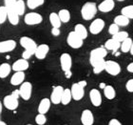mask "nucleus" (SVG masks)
<instances>
[{
	"label": "nucleus",
	"instance_id": "nucleus-1",
	"mask_svg": "<svg viewBox=\"0 0 133 125\" xmlns=\"http://www.w3.org/2000/svg\"><path fill=\"white\" fill-rule=\"evenodd\" d=\"M19 42L20 45L25 49V51L22 53V58L28 60L31 56L35 53L37 45L33 39H31V37H28V36H22L20 38Z\"/></svg>",
	"mask_w": 133,
	"mask_h": 125
},
{
	"label": "nucleus",
	"instance_id": "nucleus-2",
	"mask_svg": "<svg viewBox=\"0 0 133 125\" xmlns=\"http://www.w3.org/2000/svg\"><path fill=\"white\" fill-rule=\"evenodd\" d=\"M107 56H108V50L105 47H98L93 49L90 52V56H89V62L91 64L92 68L104 61Z\"/></svg>",
	"mask_w": 133,
	"mask_h": 125
},
{
	"label": "nucleus",
	"instance_id": "nucleus-3",
	"mask_svg": "<svg viewBox=\"0 0 133 125\" xmlns=\"http://www.w3.org/2000/svg\"><path fill=\"white\" fill-rule=\"evenodd\" d=\"M16 0H5V7L8 11V19L11 25L16 26L19 23V15L15 11Z\"/></svg>",
	"mask_w": 133,
	"mask_h": 125
},
{
	"label": "nucleus",
	"instance_id": "nucleus-4",
	"mask_svg": "<svg viewBox=\"0 0 133 125\" xmlns=\"http://www.w3.org/2000/svg\"><path fill=\"white\" fill-rule=\"evenodd\" d=\"M98 7L93 2H87L81 9V15L84 20H90L97 14Z\"/></svg>",
	"mask_w": 133,
	"mask_h": 125
},
{
	"label": "nucleus",
	"instance_id": "nucleus-5",
	"mask_svg": "<svg viewBox=\"0 0 133 125\" xmlns=\"http://www.w3.org/2000/svg\"><path fill=\"white\" fill-rule=\"evenodd\" d=\"M83 39L81 38L74 31L70 32L69 33V35H68V38H66L68 45L72 49H79V48H81L83 46Z\"/></svg>",
	"mask_w": 133,
	"mask_h": 125
},
{
	"label": "nucleus",
	"instance_id": "nucleus-6",
	"mask_svg": "<svg viewBox=\"0 0 133 125\" xmlns=\"http://www.w3.org/2000/svg\"><path fill=\"white\" fill-rule=\"evenodd\" d=\"M105 71L110 75H118L121 73V66L118 62L114 60H107L105 61Z\"/></svg>",
	"mask_w": 133,
	"mask_h": 125
},
{
	"label": "nucleus",
	"instance_id": "nucleus-7",
	"mask_svg": "<svg viewBox=\"0 0 133 125\" xmlns=\"http://www.w3.org/2000/svg\"><path fill=\"white\" fill-rule=\"evenodd\" d=\"M42 21H43V16L37 13H29L26 14L25 18H24V22L30 26L38 25Z\"/></svg>",
	"mask_w": 133,
	"mask_h": 125
},
{
	"label": "nucleus",
	"instance_id": "nucleus-8",
	"mask_svg": "<svg viewBox=\"0 0 133 125\" xmlns=\"http://www.w3.org/2000/svg\"><path fill=\"white\" fill-rule=\"evenodd\" d=\"M85 87L81 86L80 83L77 82V83H73L71 85V88H70V91H71L72 94V99L76 100V101H79L84 97L85 96Z\"/></svg>",
	"mask_w": 133,
	"mask_h": 125
},
{
	"label": "nucleus",
	"instance_id": "nucleus-9",
	"mask_svg": "<svg viewBox=\"0 0 133 125\" xmlns=\"http://www.w3.org/2000/svg\"><path fill=\"white\" fill-rule=\"evenodd\" d=\"M3 105L5 106L8 110L14 111V110H16L18 105H19V101H18V98H16V97H14L11 94L4 97V99H3Z\"/></svg>",
	"mask_w": 133,
	"mask_h": 125
},
{
	"label": "nucleus",
	"instance_id": "nucleus-10",
	"mask_svg": "<svg viewBox=\"0 0 133 125\" xmlns=\"http://www.w3.org/2000/svg\"><path fill=\"white\" fill-rule=\"evenodd\" d=\"M60 65H61V69L64 71L65 74L70 72V69H71L72 66V59L69 53H62L61 56H60Z\"/></svg>",
	"mask_w": 133,
	"mask_h": 125
},
{
	"label": "nucleus",
	"instance_id": "nucleus-11",
	"mask_svg": "<svg viewBox=\"0 0 133 125\" xmlns=\"http://www.w3.org/2000/svg\"><path fill=\"white\" fill-rule=\"evenodd\" d=\"M31 91H32V85L31 82L25 81L24 83L21 84L19 88L20 97H22V99L29 100L31 97Z\"/></svg>",
	"mask_w": 133,
	"mask_h": 125
},
{
	"label": "nucleus",
	"instance_id": "nucleus-12",
	"mask_svg": "<svg viewBox=\"0 0 133 125\" xmlns=\"http://www.w3.org/2000/svg\"><path fill=\"white\" fill-rule=\"evenodd\" d=\"M63 93H64V88L60 85L58 86H55L53 88L51 94H50V101L53 104H60L62 100V96H63Z\"/></svg>",
	"mask_w": 133,
	"mask_h": 125
},
{
	"label": "nucleus",
	"instance_id": "nucleus-13",
	"mask_svg": "<svg viewBox=\"0 0 133 125\" xmlns=\"http://www.w3.org/2000/svg\"><path fill=\"white\" fill-rule=\"evenodd\" d=\"M105 23L102 18H97V19L93 20L91 24L89 25V32L92 34H98L104 30Z\"/></svg>",
	"mask_w": 133,
	"mask_h": 125
},
{
	"label": "nucleus",
	"instance_id": "nucleus-14",
	"mask_svg": "<svg viewBox=\"0 0 133 125\" xmlns=\"http://www.w3.org/2000/svg\"><path fill=\"white\" fill-rule=\"evenodd\" d=\"M29 66H30V64L27 59L20 58L14 62V64L11 65V69L14 70V72H25L26 70L29 69Z\"/></svg>",
	"mask_w": 133,
	"mask_h": 125
},
{
	"label": "nucleus",
	"instance_id": "nucleus-15",
	"mask_svg": "<svg viewBox=\"0 0 133 125\" xmlns=\"http://www.w3.org/2000/svg\"><path fill=\"white\" fill-rule=\"evenodd\" d=\"M15 47H16V42L12 39L1 41L0 42V53L11 52L15 49Z\"/></svg>",
	"mask_w": 133,
	"mask_h": 125
},
{
	"label": "nucleus",
	"instance_id": "nucleus-16",
	"mask_svg": "<svg viewBox=\"0 0 133 125\" xmlns=\"http://www.w3.org/2000/svg\"><path fill=\"white\" fill-rule=\"evenodd\" d=\"M81 122L83 125H93L94 123V117L92 112L89 109H86L81 114Z\"/></svg>",
	"mask_w": 133,
	"mask_h": 125
},
{
	"label": "nucleus",
	"instance_id": "nucleus-17",
	"mask_svg": "<svg viewBox=\"0 0 133 125\" xmlns=\"http://www.w3.org/2000/svg\"><path fill=\"white\" fill-rule=\"evenodd\" d=\"M89 98L91 101V104L94 107H99L102 104V96L99 90L97 89H92L89 92Z\"/></svg>",
	"mask_w": 133,
	"mask_h": 125
},
{
	"label": "nucleus",
	"instance_id": "nucleus-18",
	"mask_svg": "<svg viewBox=\"0 0 133 125\" xmlns=\"http://www.w3.org/2000/svg\"><path fill=\"white\" fill-rule=\"evenodd\" d=\"M49 51H50V47H49V45L41 44V45H39V46H37L34 56H36V58L37 59L42 60V59L46 58L47 55L49 53Z\"/></svg>",
	"mask_w": 133,
	"mask_h": 125
},
{
	"label": "nucleus",
	"instance_id": "nucleus-19",
	"mask_svg": "<svg viewBox=\"0 0 133 125\" xmlns=\"http://www.w3.org/2000/svg\"><path fill=\"white\" fill-rule=\"evenodd\" d=\"M25 73L24 72H15L11 78V84L14 86H18L25 82Z\"/></svg>",
	"mask_w": 133,
	"mask_h": 125
},
{
	"label": "nucleus",
	"instance_id": "nucleus-20",
	"mask_svg": "<svg viewBox=\"0 0 133 125\" xmlns=\"http://www.w3.org/2000/svg\"><path fill=\"white\" fill-rule=\"evenodd\" d=\"M115 6L114 0H104L101 2L98 6V10L102 13H108V11H112Z\"/></svg>",
	"mask_w": 133,
	"mask_h": 125
},
{
	"label": "nucleus",
	"instance_id": "nucleus-21",
	"mask_svg": "<svg viewBox=\"0 0 133 125\" xmlns=\"http://www.w3.org/2000/svg\"><path fill=\"white\" fill-rule=\"evenodd\" d=\"M50 104H51V101H50V98L45 97V98L41 99V101H40L38 105V114H47L50 108Z\"/></svg>",
	"mask_w": 133,
	"mask_h": 125
},
{
	"label": "nucleus",
	"instance_id": "nucleus-22",
	"mask_svg": "<svg viewBox=\"0 0 133 125\" xmlns=\"http://www.w3.org/2000/svg\"><path fill=\"white\" fill-rule=\"evenodd\" d=\"M105 48L107 50L112 51V52H116L119 48H121V43L116 40H114L113 38L108 39L107 42L105 43Z\"/></svg>",
	"mask_w": 133,
	"mask_h": 125
},
{
	"label": "nucleus",
	"instance_id": "nucleus-23",
	"mask_svg": "<svg viewBox=\"0 0 133 125\" xmlns=\"http://www.w3.org/2000/svg\"><path fill=\"white\" fill-rule=\"evenodd\" d=\"M74 32L80 36L81 38L85 40L88 37V31H87L86 27L83 24H76L74 27Z\"/></svg>",
	"mask_w": 133,
	"mask_h": 125
},
{
	"label": "nucleus",
	"instance_id": "nucleus-24",
	"mask_svg": "<svg viewBox=\"0 0 133 125\" xmlns=\"http://www.w3.org/2000/svg\"><path fill=\"white\" fill-rule=\"evenodd\" d=\"M50 22L52 26V28H60L61 27L62 22L58 14H56V13H51L50 14Z\"/></svg>",
	"mask_w": 133,
	"mask_h": 125
},
{
	"label": "nucleus",
	"instance_id": "nucleus-25",
	"mask_svg": "<svg viewBox=\"0 0 133 125\" xmlns=\"http://www.w3.org/2000/svg\"><path fill=\"white\" fill-rule=\"evenodd\" d=\"M11 66L8 63H2L0 65V78H6L10 75L11 71Z\"/></svg>",
	"mask_w": 133,
	"mask_h": 125
},
{
	"label": "nucleus",
	"instance_id": "nucleus-26",
	"mask_svg": "<svg viewBox=\"0 0 133 125\" xmlns=\"http://www.w3.org/2000/svg\"><path fill=\"white\" fill-rule=\"evenodd\" d=\"M129 20L128 17L125 16V15H123V14H120V15H117V16H115V18H114V23L116 24V25H118L120 27H125V26H128V24H129Z\"/></svg>",
	"mask_w": 133,
	"mask_h": 125
},
{
	"label": "nucleus",
	"instance_id": "nucleus-27",
	"mask_svg": "<svg viewBox=\"0 0 133 125\" xmlns=\"http://www.w3.org/2000/svg\"><path fill=\"white\" fill-rule=\"evenodd\" d=\"M104 94L105 97L108 98V99H113L116 97V92H115V89L113 87L110 86V85H107V86L104 88Z\"/></svg>",
	"mask_w": 133,
	"mask_h": 125
},
{
	"label": "nucleus",
	"instance_id": "nucleus-28",
	"mask_svg": "<svg viewBox=\"0 0 133 125\" xmlns=\"http://www.w3.org/2000/svg\"><path fill=\"white\" fill-rule=\"evenodd\" d=\"M72 99V94L70 89H64V93L62 96V100L61 103L63 105H68Z\"/></svg>",
	"mask_w": 133,
	"mask_h": 125
},
{
	"label": "nucleus",
	"instance_id": "nucleus-29",
	"mask_svg": "<svg viewBox=\"0 0 133 125\" xmlns=\"http://www.w3.org/2000/svg\"><path fill=\"white\" fill-rule=\"evenodd\" d=\"M132 43H133V40L130 37H128L125 40H124L121 43V51H122L123 53H128V52H130Z\"/></svg>",
	"mask_w": 133,
	"mask_h": 125
},
{
	"label": "nucleus",
	"instance_id": "nucleus-30",
	"mask_svg": "<svg viewBox=\"0 0 133 125\" xmlns=\"http://www.w3.org/2000/svg\"><path fill=\"white\" fill-rule=\"evenodd\" d=\"M58 15L60 17L61 22L63 23H68L70 20V13H69L66 9H62L58 13Z\"/></svg>",
	"mask_w": 133,
	"mask_h": 125
},
{
	"label": "nucleus",
	"instance_id": "nucleus-31",
	"mask_svg": "<svg viewBox=\"0 0 133 125\" xmlns=\"http://www.w3.org/2000/svg\"><path fill=\"white\" fill-rule=\"evenodd\" d=\"M121 13L123 15H125L128 19H133V5L125 6L121 10Z\"/></svg>",
	"mask_w": 133,
	"mask_h": 125
},
{
	"label": "nucleus",
	"instance_id": "nucleus-32",
	"mask_svg": "<svg viewBox=\"0 0 133 125\" xmlns=\"http://www.w3.org/2000/svg\"><path fill=\"white\" fill-rule=\"evenodd\" d=\"M112 38L114 40H116L118 42H123L124 40H125L127 38H128V32H124V31H120L119 33H117L116 34L112 35Z\"/></svg>",
	"mask_w": 133,
	"mask_h": 125
},
{
	"label": "nucleus",
	"instance_id": "nucleus-33",
	"mask_svg": "<svg viewBox=\"0 0 133 125\" xmlns=\"http://www.w3.org/2000/svg\"><path fill=\"white\" fill-rule=\"evenodd\" d=\"M15 11H16V13L18 14L19 16L25 14V2L23 0H16Z\"/></svg>",
	"mask_w": 133,
	"mask_h": 125
},
{
	"label": "nucleus",
	"instance_id": "nucleus-34",
	"mask_svg": "<svg viewBox=\"0 0 133 125\" xmlns=\"http://www.w3.org/2000/svg\"><path fill=\"white\" fill-rule=\"evenodd\" d=\"M44 2L45 0H27V6L31 10H34V9L43 5Z\"/></svg>",
	"mask_w": 133,
	"mask_h": 125
},
{
	"label": "nucleus",
	"instance_id": "nucleus-35",
	"mask_svg": "<svg viewBox=\"0 0 133 125\" xmlns=\"http://www.w3.org/2000/svg\"><path fill=\"white\" fill-rule=\"evenodd\" d=\"M8 19V11L5 6L0 7V24H3Z\"/></svg>",
	"mask_w": 133,
	"mask_h": 125
},
{
	"label": "nucleus",
	"instance_id": "nucleus-36",
	"mask_svg": "<svg viewBox=\"0 0 133 125\" xmlns=\"http://www.w3.org/2000/svg\"><path fill=\"white\" fill-rule=\"evenodd\" d=\"M105 60H104V61H102L101 63L97 64L95 67H93V73L96 74V75H98V74H100V73L103 72V71L105 70Z\"/></svg>",
	"mask_w": 133,
	"mask_h": 125
},
{
	"label": "nucleus",
	"instance_id": "nucleus-37",
	"mask_svg": "<svg viewBox=\"0 0 133 125\" xmlns=\"http://www.w3.org/2000/svg\"><path fill=\"white\" fill-rule=\"evenodd\" d=\"M35 122L36 124L38 125H44L45 123L47 122V117L43 114H38L35 117Z\"/></svg>",
	"mask_w": 133,
	"mask_h": 125
},
{
	"label": "nucleus",
	"instance_id": "nucleus-38",
	"mask_svg": "<svg viewBox=\"0 0 133 125\" xmlns=\"http://www.w3.org/2000/svg\"><path fill=\"white\" fill-rule=\"evenodd\" d=\"M119 26L116 25L115 23H113V24H111L110 26H109V28H108V33H110V34H112V35H114V34H116L117 33H119L120 30H119Z\"/></svg>",
	"mask_w": 133,
	"mask_h": 125
},
{
	"label": "nucleus",
	"instance_id": "nucleus-39",
	"mask_svg": "<svg viewBox=\"0 0 133 125\" xmlns=\"http://www.w3.org/2000/svg\"><path fill=\"white\" fill-rule=\"evenodd\" d=\"M125 89L129 93H133V78L128 80L127 84H125Z\"/></svg>",
	"mask_w": 133,
	"mask_h": 125
},
{
	"label": "nucleus",
	"instance_id": "nucleus-40",
	"mask_svg": "<svg viewBox=\"0 0 133 125\" xmlns=\"http://www.w3.org/2000/svg\"><path fill=\"white\" fill-rule=\"evenodd\" d=\"M108 125H122V123L120 122L118 120H116V118H112V120H109Z\"/></svg>",
	"mask_w": 133,
	"mask_h": 125
},
{
	"label": "nucleus",
	"instance_id": "nucleus-41",
	"mask_svg": "<svg viewBox=\"0 0 133 125\" xmlns=\"http://www.w3.org/2000/svg\"><path fill=\"white\" fill-rule=\"evenodd\" d=\"M51 33L54 36H58L60 34V29L59 28H52L51 29Z\"/></svg>",
	"mask_w": 133,
	"mask_h": 125
},
{
	"label": "nucleus",
	"instance_id": "nucleus-42",
	"mask_svg": "<svg viewBox=\"0 0 133 125\" xmlns=\"http://www.w3.org/2000/svg\"><path fill=\"white\" fill-rule=\"evenodd\" d=\"M11 94L14 96V97H15L16 98H18V97H20V93H19V90H14V92L11 93Z\"/></svg>",
	"mask_w": 133,
	"mask_h": 125
},
{
	"label": "nucleus",
	"instance_id": "nucleus-43",
	"mask_svg": "<svg viewBox=\"0 0 133 125\" xmlns=\"http://www.w3.org/2000/svg\"><path fill=\"white\" fill-rule=\"evenodd\" d=\"M127 70H128L129 73H133V62L128 64V67H127Z\"/></svg>",
	"mask_w": 133,
	"mask_h": 125
},
{
	"label": "nucleus",
	"instance_id": "nucleus-44",
	"mask_svg": "<svg viewBox=\"0 0 133 125\" xmlns=\"http://www.w3.org/2000/svg\"><path fill=\"white\" fill-rule=\"evenodd\" d=\"M1 112H2V102L0 101V115H1ZM0 121H1V120H0Z\"/></svg>",
	"mask_w": 133,
	"mask_h": 125
},
{
	"label": "nucleus",
	"instance_id": "nucleus-45",
	"mask_svg": "<svg viewBox=\"0 0 133 125\" xmlns=\"http://www.w3.org/2000/svg\"><path fill=\"white\" fill-rule=\"evenodd\" d=\"M129 53L133 56V43H132V46H131V49H130V52H129Z\"/></svg>",
	"mask_w": 133,
	"mask_h": 125
},
{
	"label": "nucleus",
	"instance_id": "nucleus-46",
	"mask_svg": "<svg viewBox=\"0 0 133 125\" xmlns=\"http://www.w3.org/2000/svg\"><path fill=\"white\" fill-rule=\"evenodd\" d=\"M0 125H7V123H6L5 121H2V120H1V121H0Z\"/></svg>",
	"mask_w": 133,
	"mask_h": 125
},
{
	"label": "nucleus",
	"instance_id": "nucleus-47",
	"mask_svg": "<svg viewBox=\"0 0 133 125\" xmlns=\"http://www.w3.org/2000/svg\"><path fill=\"white\" fill-rule=\"evenodd\" d=\"M117 1H120V2H122V1H125V0H117Z\"/></svg>",
	"mask_w": 133,
	"mask_h": 125
},
{
	"label": "nucleus",
	"instance_id": "nucleus-48",
	"mask_svg": "<svg viewBox=\"0 0 133 125\" xmlns=\"http://www.w3.org/2000/svg\"><path fill=\"white\" fill-rule=\"evenodd\" d=\"M27 125H32V124H27Z\"/></svg>",
	"mask_w": 133,
	"mask_h": 125
}]
</instances>
